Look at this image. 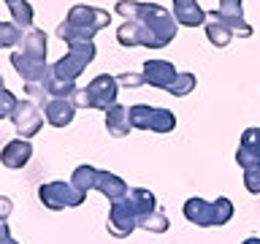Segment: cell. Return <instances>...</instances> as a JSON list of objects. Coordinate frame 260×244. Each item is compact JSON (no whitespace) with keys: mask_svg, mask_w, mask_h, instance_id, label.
Returning a JSON list of instances; mask_svg holds the SVG:
<instances>
[{"mask_svg":"<svg viewBox=\"0 0 260 244\" xmlns=\"http://www.w3.org/2000/svg\"><path fill=\"white\" fill-rule=\"evenodd\" d=\"M32 158V144L27 138H14V141H8L3 146V155H0V160H3L6 168H22L27 166Z\"/></svg>","mask_w":260,"mask_h":244,"instance_id":"cell-13","label":"cell"},{"mask_svg":"<svg viewBox=\"0 0 260 244\" xmlns=\"http://www.w3.org/2000/svg\"><path fill=\"white\" fill-rule=\"evenodd\" d=\"M44 117H46L49 125L65 128L73 122V117H76V106H73L71 98H49V103L44 106Z\"/></svg>","mask_w":260,"mask_h":244,"instance_id":"cell-12","label":"cell"},{"mask_svg":"<svg viewBox=\"0 0 260 244\" xmlns=\"http://www.w3.org/2000/svg\"><path fill=\"white\" fill-rule=\"evenodd\" d=\"M87 95H89V109H101L109 111L111 106H117V95H119V81L111 73H101L87 84Z\"/></svg>","mask_w":260,"mask_h":244,"instance_id":"cell-7","label":"cell"},{"mask_svg":"<svg viewBox=\"0 0 260 244\" xmlns=\"http://www.w3.org/2000/svg\"><path fill=\"white\" fill-rule=\"evenodd\" d=\"M117 14L125 19L141 22V46L162 49L176 38V16L157 3H138V0H119Z\"/></svg>","mask_w":260,"mask_h":244,"instance_id":"cell-1","label":"cell"},{"mask_svg":"<svg viewBox=\"0 0 260 244\" xmlns=\"http://www.w3.org/2000/svg\"><path fill=\"white\" fill-rule=\"evenodd\" d=\"M76 81H62V79H54L49 81V98H73V93H76Z\"/></svg>","mask_w":260,"mask_h":244,"instance_id":"cell-27","label":"cell"},{"mask_svg":"<svg viewBox=\"0 0 260 244\" xmlns=\"http://www.w3.org/2000/svg\"><path fill=\"white\" fill-rule=\"evenodd\" d=\"M6 6H8V11H11V19L14 24H19V27H30L32 24V6L27 3V0H6Z\"/></svg>","mask_w":260,"mask_h":244,"instance_id":"cell-22","label":"cell"},{"mask_svg":"<svg viewBox=\"0 0 260 244\" xmlns=\"http://www.w3.org/2000/svg\"><path fill=\"white\" fill-rule=\"evenodd\" d=\"M111 22V14L106 8H98V6H87V3H79L73 6L65 22H60L57 27V38H62L65 44H76V41H92L95 33H101L103 27H109Z\"/></svg>","mask_w":260,"mask_h":244,"instance_id":"cell-2","label":"cell"},{"mask_svg":"<svg viewBox=\"0 0 260 244\" xmlns=\"http://www.w3.org/2000/svg\"><path fill=\"white\" fill-rule=\"evenodd\" d=\"M22 52L27 57H32V60H38V63H46V33L30 27L27 33H24Z\"/></svg>","mask_w":260,"mask_h":244,"instance_id":"cell-19","label":"cell"},{"mask_svg":"<svg viewBox=\"0 0 260 244\" xmlns=\"http://www.w3.org/2000/svg\"><path fill=\"white\" fill-rule=\"evenodd\" d=\"M38 198L46 209L52 211H60V209H73V206H81L87 201V195L79 190L76 185L71 182H62V179H54V182H46L38 187Z\"/></svg>","mask_w":260,"mask_h":244,"instance_id":"cell-4","label":"cell"},{"mask_svg":"<svg viewBox=\"0 0 260 244\" xmlns=\"http://www.w3.org/2000/svg\"><path fill=\"white\" fill-rule=\"evenodd\" d=\"M130 201H133V206L138 211V220H141L144 215H149V211L157 209V198H154L152 190H144V187H136V190H130Z\"/></svg>","mask_w":260,"mask_h":244,"instance_id":"cell-20","label":"cell"},{"mask_svg":"<svg viewBox=\"0 0 260 244\" xmlns=\"http://www.w3.org/2000/svg\"><path fill=\"white\" fill-rule=\"evenodd\" d=\"M241 244H260V236H249V239H244Z\"/></svg>","mask_w":260,"mask_h":244,"instance_id":"cell-37","label":"cell"},{"mask_svg":"<svg viewBox=\"0 0 260 244\" xmlns=\"http://www.w3.org/2000/svg\"><path fill=\"white\" fill-rule=\"evenodd\" d=\"M130 122L138 130H152V133H171L176 128V117L168 109H157V106H130Z\"/></svg>","mask_w":260,"mask_h":244,"instance_id":"cell-5","label":"cell"},{"mask_svg":"<svg viewBox=\"0 0 260 244\" xmlns=\"http://www.w3.org/2000/svg\"><path fill=\"white\" fill-rule=\"evenodd\" d=\"M71 101H73V106H76V109H89V95H87V87H84V89H76Z\"/></svg>","mask_w":260,"mask_h":244,"instance_id":"cell-32","label":"cell"},{"mask_svg":"<svg viewBox=\"0 0 260 244\" xmlns=\"http://www.w3.org/2000/svg\"><path fill=\"white\" fill-rule=\"evenodd\" d=\"M19 106V101L14 98V93L11 89H0V117H6V119H11V114H14V109Z\"/></svg>","mask_w":260,"mask_h":244,"instance_id":"cell-29","label":"cell"},{"mask_svg":"<svg viewBox=\"0 0 260 244\" xmlns=\"http://www.w3.org/2000/svg\"><path fill=\"white\" fill-rule=\"evenodd\" d=\"M0 244H19L11 239V233H8V223H0Z\"/></svg>","mask_w":260,"mask_h":244,"instance_id":"cell-34","label":"cell"},{"mask_svg":"<svg viewBox=\"0 0 260 244\" xmlns=\"http://www.w3.org/2000/svg\"><path fill=\"white\" fill-rule=\"evenodd\" d=\"M203 27H206V38H209L217 49H225V46L233 41V30L228 27L225 22H219L214 11H206V24H203Z\"/></svg>","mask_w":260,"mask_h":244,"instance_id":"cell-18","label":"cell"},{"mask_svg":"<svg viewBox=\"0 0 260 244\" xmlns=\"http://www.w3.org/2000/svg\"><path fill=\"white\" fill-rule=\"evenodd\" d=\"M190 6H198V0H174V8H190Z\"/></svg>","mask_w":260,"mask_h":244,"instance_id":"cell-35","label":"cell"},{"mask_svg":"<svg viewBox=\"0 0 260 244\" xmlns=\"http://www.w3.org/2000/svg\"><path fill=\"white\" fill-rule=\"evenodd\" d=\"M24 41V33L19 24L14 22H0V46L3 49H11V46H22Z\"/></svg>","mask_w":260,"mask_h":244,"instance_id":"cell-25","label":"cell"},{"mask_svg":"<svg viewBox=\"0 0 260 244\" xmlns=\"http://www.w3.org/2000/svg\"><path fill=\"white\" fill-rule=\"evenodd\" d=\"M244 187L252 195H260V168H247L244 171Z\"/></svg>","mask_w":260,"mask_h":244,"instance_id":"cell-30","label":"cell"},{"mask_svg":"<svg viewBox=\"0 0 260 244\" xmlns=\"http://www.w3.org/2000/svg\"><path fill=\"white\" fill-rule=\"evenodd\" d=\"M68 52H71V54H76V57H81L84 63H92V60H95V54H98V49H95L92 41H76V44H71V46H68Z\"/></svg>","mask_w":260,"mask_h":244,"instance_id":"cell-28","label":"cell"},{"mask_svg":"<svg viewBox=\"0 0 260 244\" xmlns=\"http://www.w3.org/2000/svg\"><path fill=\"white\" fill-rule=\"evenodd\" d=\"M117 41L122 46H127V49L141 46V22L125 19V22H122V27H117Z\"/></svg>","mask_w":260,"mask_h":244,"instance_id":"cell-21","label":"cell"},{"mask_svg":"<svg viewBox=\"0 0 260 244\" xmlns=\"http://www.w3.org/2000/svg\"><path fill=\"white\" fill-rule=\"evenodd\" d=\"M168 225H171L168 217L162 215L160 209H154V211H149V215H144L141 220H138V228L146 231V233H166Z\"/></svg>","mask_w":260,"mask_h":244,"instance_id":"cell-24","label":"cell"},{"mask_svg":"<svg viewBox=\"0 0 260 244\" xmlns=\"http://www.w3.org/2000/svg\"><path fill=\"white\" fill-rule=\"evenodd\" d=\"M130 128H133V122H130V109L127 106H111L109 111H106V130H109V136L114 138H122L130 133Z\"/></svg>","mask_w":260,"mask_h":244,"instance_id":"cell-15","label":"cell"},{"mask_svg":"<svg viewBox=\"0 0 260 244\" xmlns=\"http://www.w3.org/2000/svg\"><path fill=\"white\" fill-rule=\"evenodd\" d=\"M11 65L16 68V73L24 79V84H46V81L54 76L52 65L32 60V57H27L24 52H14L11 54Z\"/></svg>","mask_w":260,"mask_h":244,"instance_id":"cell-9","label":"cell"},{"mask_svg":"<svg viewBox=\"0 0 260 244\" xmlns=\"http://www.w3.org/2000/svg\"><path fill=\"white\" fill-rule=\"evenodd\" d=\"M192 89H195V76H192V73H187V71H179V76L174 79V84L168 87V95L184 98V95H190Z\"/></svg>","mask_w":260,"mask_h":244,"instance_id":"cell-26","label":"cell"},{"mask_svg":"<svg viewBox=\"0 0 260 244\" xmlns=\"http://www.w3.org/2000/svg\"><path fill=\"white\" fill-rule=\"evenodd\" d=\"M236 163L247 168H260V128H247L241 133L239 149H236Z\"/></svg>","mask_w":260,"mask_h":244,"instance_id":"cell-10","label":"cell"},{"mask_svg":"<svg viewBox=\"0 0 260 244\" xmlns=\"http://www.w3.org/2000/svg\"><path fill=\"white\" fill-rule=\"evenodd\" d=\"M138 228V211L130 201V195H125L122 201H114L109 206V220H106V231L117 239H125Z\"/></svg>","mask_w":260,"mask_h":244,"instance_id":"cell-6","label":"cell"},{"mask_svg":"<svg viewBox=\"0 0 260 244\" xmlns=\"http://www.w3.org/2000/svg\"><path fill=\"white\" fill-rule=\"evenodd\" d=\"M241 6V0H219V8H236Z\"/></svg>","mask_w":260,"mask_h":244,"instance_id":"cell-36","label":"cell"},{"mask_svg":"<svg viewBox=\"0 0 260 244\" xmlns=\"http://www.w3.org/2000/svg\"><path fill=\"white\" fill-rule=\"evenodd\" d=\"M117 81H119L122 87H141V84H146L144 73H133V71H130V73H119Z\"/></svg>","mask_w":260,"mask_h":244,"instance_id":"cell-31","label":"cell"},{"mask_svg":"<svg viewBox=\"0 0 260 244\" xmlns=\"http://www.w3.org/2000/svg\"><path fill=\"white\" fill-rule=\"evenodd\" d=\"M41 111L44 109H38L32 101H19V106H16L14 114H11V122H14L16 133L22 138H30L41 130V125H44V114Z\"/></svg>","mask_w":260,"mask_h":244,"instance_id":"cell-8","label":"cell"},{"mask_svg":"<svg viewBox=\"0 0 260 244\" xmlns=\"http://www.w3.org/2000/svg\"><path fill=\"white\" fill-rule=\"evenodd\" d=\"M95 190L103 195V198H109L111 203L114 201H122L125 195L130 193V187L127 182L122 176L117 174H111V171H98V185H95Z\"/></svg>","mask_w":260,"mask_h":244,"instance_id":"cell-14","label":"cell"},{"mask_svg":"<svg viewBox=\"0 0 260 244\" xmlns=\"http://www.w3.org/2000/svg\"><path fill=\"white\" fill-rule=\"evenodd\" d=\"M184 217L198 228L211 225H225L233 217V201L219 195L217 201H203V198H187L184 201Z\"/></svg>","mask_w":260,"mask_h":244,"instance_id":"cell-3","label":"cell"},{"mask_svg":"<svg viewBox=\"0 0 260 244\" xmlns=\"http://www.w3.org/2000/svg\"><path fill=\"white\" fill-rule=\"evenodd\" d=\"M8 215H11V198H0V223H6L8 220Z\"/></svg>","mask_w":260,"mask_h":244,"instance_id":"cell-33","label":"cell"},{"mask_svg":"<svg viewBox=\"0 0 260 244\" xmlns=\"http://www.w3.org/2000/svg\"><path fill=\"white\" fill-rule=\"evenodd\" d=\"M89 63H84L81 57H76V54H65V57H60L54 65H52V73H54V79H62V81H76L81 73H84V68H87Z\"/></svg>","mask_w":260,"mask_h":244,"instance_id":"cell-16","label":"cell"},{"mask_svg":"<svg viewBox=\"0 0 260 244\" xmlns=\"http://www.w3.org/2000/svg\"><path fill=\"white\" fill-rule=\"evenodd\" d=\"M141 73H144V81L154 89H168L174 84V79L179 76L174 63H168V60H146Z\"/></svg>","mask_w":260,"mask_h":244,"instance_id":"cell-11","label":"cell"},{"mask_svg":"<svg viewBox=\"0 0 260 244\" xmlns=\"http://www.w3.org/2000/svg\"><path fill=\"white\" fill-rule=\"evenodd\" d=\"M71 182L87 195L89 190H95V185H98V168H95V166H79V168L71 174Z\"/></svg>","mask_w":260,"mask_h":244,"instance_id":"cell-23","label":"cell"},{"mask_svg":"<svg viewBox=\"0 0 260 244\" xmlns=\"http://www.w3.org/2000/svg\"><path fill=\"white\" fill-rule=\"evenodd\" d=\"M214 14H217V19L219 22H225L228 27L233 30V36H239V38H249L252 36V24L249 22H244V11H241V6H236V8H214Z\"/></svg>","mask_w":260,"mask_h":244,"instance_id":"cell-17","label":"cell"}]
</instances>
